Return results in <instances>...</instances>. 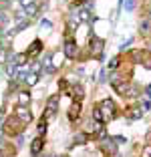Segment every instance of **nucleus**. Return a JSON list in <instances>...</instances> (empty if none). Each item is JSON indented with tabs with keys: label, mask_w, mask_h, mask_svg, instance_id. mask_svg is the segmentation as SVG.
<instances>
[{
	"label": "nucleus",
	"mask_w": 151,
	"mask_h": 157,
	"mask_svg": "<svg viewBox=\"0 0 151 157\" xmlns=\"http://www.w3.org/2000/svg\"><path fill=\"white\" fill-rule=\"evenodd\" d=\"M50 26H52V24H50L48 20H42V28H48V30H50Z\"/></svg>",
	"instance_id": "nucleus-26"
},
{
	"label": "nucleus",
	"mask_w": 151,
	"mask_h": 157,
	"mask_svg": "<svg viewBox=\"0 0 151 157\" xmlns=\"http://www.w3.org/2000/svg\"><path fill=\"white\" fill-rule=\"evenodd\" d=\"M16 60H18V65H24V60H26V55H18V56H16Z\"/></svg>",
	"instance_id": "nucleus-23"
},
{
	"label": "nucleus",
	"mask_w": 151,
	"mask_h": 157,
	"mask_svg": "<svg viewBox=\"0 0 151 157\" xmlns=\"http://www.w3.org/2000/svg\"><path fill=\"white\" fill-rule=\"evenodd\" d=\"M24 78H26L28 85H34V83H37V78H38V75L37 73H26V77H24Z\"/></svg>",
	"instance_id": "nucleus-15"
},
{
	"label": "nucleus",
	"mask_w": 151,
	"mask_h": 157,
	"mask_svg": "<svg viewBox=\"0 0 151 157\" xmlns=\"http://www.w3.org/2000/svg\"><path fill=\"white\" fill-rule=\"evenodd\" d=\"M89 51H91V55H93V56H101V52H103V40H101V38L91 36V44H89Z\"/></svg>",
	"instance_id": "nucleus-3"
},
{
	"label": "nucleus",
	"mask_w": 151,
	"mask_h": 157,
	"mask_svg": "<svg viewBox=\"0 0 151 157\" xmlns=\"http://www.w3.org/2000/svg\"><path fill=\"white\" fill-rule=\"evenodd\" d=\"M73 97H75V101L83 99V89L81 87H73Z\"/></svg>",
	"instance_id": "nucleus-17"
},
{
	"label": "nucleus",
	"mask_w": 151,
	"mask_h": 157,
	"mask_svg": "<svg viewBox=\"0 0 151 157\" xmlns=\"http://www.w3.org/2000/svg\"><path fill=\"white\" fill-rule=\"evenodd\" d=\"M101 149L105 153H115V143H113V139H105V141H101Z\"/></svg>",
	"instance_id": "nucleus-8"
},
{
	"label": "nucleus",
	"mask_w": 151,
	"mask_h": 157,
	"mask_svg": "<svg viewBox=\"0 0 151 157\" xmlns=\"http://www.w3.org/2000/svg\"><path fill=\"white\" fill-rule=\"evenodd\" d=\"M79 115H81V101H75L73 105H71V109H69V119L77 121Z\"/></svg>",
	"instance_id": "nucleus-6"
},
{
	"label": "nucleus",
	"mask_w": 151,
	"mask_h": 157,
	"mask_svg": "<svg viewBox=\"0 0 151 157\" xmlns=\"http://www.w3.org/2000/svg\"><path fill=\"white\" fill-rule=\"evenodd\" d=\"M95 107L99 109L101 117H103V123H107L109 119L115 117V103L111 101V99H105V101H101L99 105H95Z\"/></svg>",
	"instance_id": "nucleus-1"
},
{
	"label": "nucleus",
	"mask_w": 151,
	"mask_h": 157,
	"mask_svg": "<svg viewBox=\"0 0 151 157\" xmlns=\"http://www.w3.org/2000/svg\"><path fill=\"white\" fill-rule=\"evenodd\" d=\"M125 8L133 10V8H135V0H125Z\"/></svg>",
	"instance_id": "nucleus-21"
},
{
	"label": "nucleus",
	"mask_w": 151,
	"mask_h": 157,
	"mask_svg": "<svg viewBox=\"0 0 151 157\" xmlns=\"http://www.w3.org/2000/svg\"><path fill=\"white\" fill-rule=\"evenodd\" d=\"M133 59L137 60V63H143L145 60V51H135L133 52Z\"/></svg>",
	"instance_id": "nucleus-14"
},
{
	"label": "nucleus",
	"mask_w": 151,
	"mask_h": 157,
	"mask_svg": "<svg viewBox=\"0 0 151 157\" xmlns=\"http://www.w3.org/2000/svg\"><path fill=\"white\" fill-rule=\"evenodd\" d=\"M41 48H42V42H41V40H34V42L30 44V48L26 51V56H37L38 52H41Z\"/></svg>",
	"instance_id": "nucleus-7"
},
{
	"label": "nucleus",
	"mask_w": 151,
	"mask_h": 157,
	"mask_svg": "<svg viewBox=\"0 0 151 157\" xmlns=\"http://www.w3.org/2000/svg\"><path fill=\"white\" fill-rule=\"evenodd\" d=\"M139 28H141V33H143V34L151 33V18H145V20H141V24H139Z\"/></svg>",
	"instance_id": "nucleus-12"
},
{
	"label": "nucleus",
	"mask_w": 151,
	"mask_h": 157,
	"mask_svg": "<svg viewBox=\"0 0 151 157\" xmlns=\"http://www.w3.org/2000/svg\"><path fill=\"white\" fill-rule=\"evenodd\" d=\"M107 67H109V69H117V67H119V56H113V59L109 60V65H107Z\"/></svg>",
	"instance_id": "nucleus-19"
},
{
	"label": "nucleus",
	"mask_w": 151,
	"mask_h": 157,
	"mask_svg": "<svg viewBox=\"0 0 151 157\" xmlns=\"http://www.w3.org/2000/svg\"><path fill=\"white\" fill-rule=\"evenodd\" d=\"M85 141H87V135L85 133H77L75 135V143H85Z\"/></svg>",
	"instance_id": "nucleus-18"
},
{
	"label": "nucleus",
	"mask_w": 151,
	"mask_h": 157,
	"mask_svg": "<svg viewBox=\"0 0 151 157\" xmlns=\"http://www.w3.org/2000/svg\"><path fill=\"white\" fill-rule=\"evenodd\" d=\"M32 2H34V0H20V4H22V6H24V8H26V6H30V4H32Z\"/></svg>",
	"instance_id": "nucleus-24"
},
{
	"label": "nucleus",
	"mask_w": 151,
	"mask_h": 157,
	"mask_svg": "<svg viewBox=\"0 0 151 157\" xmlns=\"http://www.w3.org/2000/svg\"><path fill=\"white\" fill-rule=\"evenodd\" d=\"M24 10H26V14H28V16H34V14H37V6H34V4L26 6V8H24Z\"/></svg>",
	"instance_id": "nucleus-20"
},
{
	"label": "nucleus",
	"mask_w": 151,
	"mask_h": 157,
	"mask_svg": "<svg viewBox=\"0 0 151 157\" xmlns=\"http://www.w3.org/2000/svg\"><path fill=\"white\" fill-rule=\"evenodd\" d=\"M16 119H18L22 125H28L32 121V113L28 111L26 107H18V109H16Z\"/></svg>",
	"instance_id": "nucleus-2"
},
{
	"label": "nucleus",
	"mask_w": 151,
	"mask_h": 157,
	"mask_svg": "<svg viewBox=\"0 0 151 157\" xmlns=\"http://www.w3.org/2000/svg\"><path fill=\"white\" fill-rule=\"evenodd\" d=\"M59 157H63V155H59Z\"/></svg>",
	"instance_id": "nucleus-27"
},
{
	"label": "nucleus",
	"mask_w": 151,
	"mask_h": 157,
	"mask_svg": "<svg viewBox=\"0 0 151 157\" xmlns=\"http://www.w3.org/2000/svg\"><path fill=\"white\" fill-rule=\"evenodd\" d=\"M59 101H60V95H52V97L48 99V103H46V115L56 113V109H59Z\"/></svg>",
	"instance_id": "nucleus-5"
},
{
	"label": "nucleus",
	"mask_w": 151,
	"mask_h": 157,
	"mask_svg": "<svg viewBox=\"0 0 151 157\" xmlns=\"http://www.w3.org/2000/svg\"><path fill=\"white\" fill-rule=\"evenodd\" d=\"M63 55L67 56V59H75V56L79 55V46L75 44L73 40H69L67 44H64V51H63Z\"/></svg>",
	"instance_id": "nucleus-4"
},
{
	"label": "nucleus",
	"mask_w": 151,
	"mask_h": 157,
	"mask_svg": "<svg viewBox=\"0 0 151 157\" xmlns=\"http://www.w3.org/2000/svg\"><path fill=\"white\" fill-rule=\"evenodd\" d=\"M26 24H28V22H26V20H22V22H20V24H18V26H16V33H18V30H22V28H24V26H26Z\"/></svg>",
	"instance_id": "nucleus-25"
},
{
	"label": "nucleus",
	"mask_w": 151,
	"mask_h": 157,
	"mask_svg": "<svg viewBox=\"0 0 151 157\" xmlns=\"http://www.w3.org/2000/svg\"><path fill=\"white\" fill-rule=\"evenodd\" d=\"M81 2H83V0H81Z\"/></svg>",
	"instance_id": "nucleus-28"
},
{
	"label": "nucleus",
	"mask_w": 151,
	"mask_h": 157,
	"mask_svg": "<svg viewBox=\"0 0 151 157\" xmlns=\"http://www.w3.org/2000/svg\"><path fill=\"white\" fill-rule=\"evenodd\" d=\"M127 115L131 117V119H139V117L143 115V111H141V109H137V107H133V109H129Z\"/></svg>",
	"instance_id": "nucleus-13"
},
{
	"label": "nucleus",
	"mask_w": 151,
	"mask_h": 157,
	"mask_svg": "<svg viewBox=\"0 0 151 157\" xmlns=\"http://www.w3.org/2000/svg\"><path fill=\"white\" fill-rule=\"evenodd\" d=\"M141 157H151V145H145V147H143V155Z\"/></svg>",
	"instance_id": "nucleus-22"
},
{
	"label": "nucleus",
	"mask_w": 151,
	"mask_h": 157,
	"mask_svg": "<svg viewBox=\"0 0 151 157\" xmlns=\"http://www.w3.org/2000/svg\"><path fill=\"white\" fill-rule=\"evenodd\" d=\"M6 127H8L10 133H16V127H18V119H16V117H10V119L6 121Z\"/></svg>",
	"instance_id": "nucleus-11"
},
{
	"label": "nucleus",
	"mask_w": 151,
	"mask_h": 157,
	"mask_svg": "<svg viewBox=\"0 0 151 157\" xmlns=\"http://www.w3.org/2000/svg\"><path fill=\"white\" fill-rule=\"evenodd\" d=\"M16 99H18V105H20V107H26L28 103H30V95H28L26 91H20Z\"/></svg>",
	"instance_id": "nucleus-10"
},
{
	"label": "nucleus",
	"mask_w": 151,
	"mask_h": 157,
	"mask_svg": "<svg viewBox=\"0 0 151 157\" xmlns=\"http://www.w3.org/2000/svg\"><path fill=\"white\" fill-rule=\"evenodd\" d=\"M42 145H45V141H42V137H38V139H34L32 141V147H30V151H32V155H38V153L42 151Z\"/></svg>",
	"instance_id": "nucleus-9"
},
{
	"label": "nucleus",
	"mask_w": 151,
	"mask_h": 157,
	"mask_svg": "<svg viewBox=\"0 0 151 157\" xmlns=\"http://www.w3.org/2000/svg\"><path fill=\"white\" fill-rule=\"evenodd\" d=\"M46 117H48V115H45V117L41 119V123H38V133H41V135H45V129H46Z\"/></svg>",
	"instance_id": "nucleus-16"
}]
</instances>
